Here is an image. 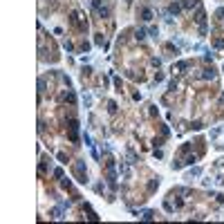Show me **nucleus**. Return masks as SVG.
<instances>
[{
  "mask_svg": "<svg viewBox=\"0 0 224 224\" xmlns=\"http://www.w3.org/2000/svg\"><path fill=\"white\" fill-rule=\"evenodd\" d=\"M195 5H197V0H186L184 2V7H195Z\"/></svg>",
  "mask_w": 224,
  "mask_h": 224,
  "instance_id": "2",
  "label": "nucleus"
},
{
  "mask_svg": "<svg viewBox=\"0 0 224 224\" xmlns=\"http://www.w3.org/2000/svg\"><path fill=\"white\" fill-rule=\"evenodd\" d=\"M52 217H54V220H58V217H61V209H54V211H52Z\"/></svg>",
  "mask_w": 224,
  "mask_h": 224,
  "instance_id": "1",
  "label": "nucleus"
}]
</instances>
